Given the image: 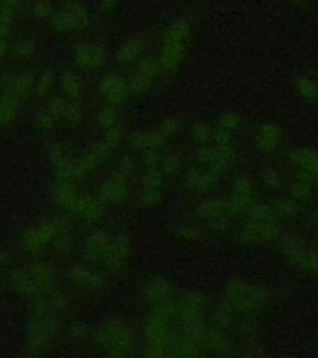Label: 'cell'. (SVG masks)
<instances>
[{
	"mask_svg": "<svg viewBox=\"0 0 318 358\" xmlns=\"http://www.w3.org/2000/svg\"><path fill=\"white\" fill-rule=\"evenodd\" d=\"M51 25L57 32H69L73 30V29H76L71 16L67 14V11L65 10V9L57 11V13L51 17Z\"/></svg>",
	"mask_w": 318,
	"mask_h": 358,
	"instance_id": "obj_6",
	"label": "cell"
},
{
	"mask_svg": "<svg viewBox=\"0 0 318 358\" xmlns=\"http://www.w3.org/2000/svg\"><path fill=\"white\" fill-rule=\"evenodd\" d=\"M0 2H2V4L5 5V7H10L14 9L20 4V0H0Z\"/></svg>",
	"mask_w": 318,
	"mask_h": 358,
	"instance_id": "obj_27",
	"label": "cell"
},
{
	"mask_svg": "<svg viewBox=\"0 0 318 358\" xmlns=\"http://www.w3.org/2000/svg\"><path fill=\"white\" fill-rule=\"evenodd\" d=\"M55 80V73L52 70H45L43 72V75L40 76L39 82H37V92L40 95H46L51 88L52 84H54Z\"/></svg>",
	"mask_w": 318,
	"mask_h": 358,
	"instance_id": "obj_13",
	"label": "cell"
},
{
	"mask_svg": "<svg viewBox=\"0 0 318 358\" xmlns=\"http://www.w3.org/2000/svg\"><path fill=\"white\" fill-rule=\"evenodd\" d=\"M63 86L65 92L67 93V96L72 97H78L80 93L82 92V85L80 82V80L77 76L75 75L73 72H65L63 75Z\"/></svg>",
	"mask_w": 318,
	"mask_h": 358,
	"instance_id": "obj_7",
	"label": "cell"
},
{
	"mask_svg": "<svg viewBox=\"0 0 318 358\" xmlns=\"http://www.w3.org/2000/svg\"><path fill=\"white\" fill-rule=\"evenodd\" d=\"M291 2H293V3H301L302 0H291Z\"/></svg>",
	"mask_w": 318,
	"mask_h": 358,
	"instance_id": "obj_28",
	"label": "cell"
},
{
	"mask_svg": "<svg viewBox=\"0 0 318 358\" xmlns=\"http://www.w3.org/2000/svg\"><path fill=\"white\" fill-rule=\"evenodd\" d=\"M91 46L87 44H77L75 47V63L81 69L90 67Z\"/></svg>",
	"mask_w": 318,
	"mask_h": 358,
	"instance_id": "obj_9",
	"label": "cell"
},
{
	"mask_svg": "<svg viewBox=\"0 0 318 358\" xmlns=\"http://www.w3.org/2000/svg\"><path fill=\"white\" fill-rule=\"evenodd\" d=\"M190 31V25L189 23L185 22V20H178L174 22L169 28L167 29L166 35V43H178L182 44V41L187 39L188 34Z\"/></svg>",
	"mask_w": 318,
	"mask_h": 358,
	"instance_id": "obj_5",
	"label": "cell"
},
{
	"mask_svg": "<svg viewBox=\"0 0 318 358\" xmlns=\"http://www.w3.org/2000/svg\"><path fill=\"white\" fill-rule=\"evenodd\" d=\"M31 11L32 15L37 17V19H48V17L51 16L54 7L49 0H37L32 5Z\"/></svg>",
	"mask_w": 318,
	"mask_h": 358,
	"instance_id": "obj_10",
	"label": "cell"
},
{
	"mask_svg": "<svg viewBox=\"0 0 318 358\" xmlns=\"http://www.w3.org/2000/svg\"><path fill=\"white\" fill-rule=\"evenodd\" d=\"M184 54V47L178 43H166L159 55V66L163 69L173 70L181 63Z\"/></svg>",
	"mask_w": 318,
	"mask_h": 358,
	"instance_id": "obj_2",
	"label": "cell"
},
{
	"mask_svg": "<svg viewBox=\"0 0 318 358\" xmlns=\"http://www.w3.org/2000/svg\"><path fill=\"white\" fill-rule=\"evenodd\" d=\"M11 51L16 59H30L36 52V45L28 40L19 41L11 47Z\"/></svg>",
	"mask_w": 318,
	"mask_h": 358,
	"instance_id": "obj_8",
	"label": "cell"
},
{
	"mask_svg": "<svg viewBox=\"0 0 318 358\" xmlns=\"http://www.w3.org/2000/svg\"><path fill=\"white\" fill-rule=\"evenodd\" d=\"M159 70V61L155 60L154 58H144L143 60H141L140 65H138V71H140L141 75L147 76V78H151V76L155 75Z\"/></svg>",
	"mask_w": 318,
	"mask_h": 358,
	"instance_id": "obj_11",
	"label": "cell"
},
{
	"mask_svg": "<svg viewBox=\"0 0 318 358\" xmlns=\"http://www.w3.org/2000/svg\"><path fill=\"white\" fill-rule=\"evenodd\" d=\"M120 0H100V8L102 11H110L117 5Z\"/></svg>",
	"mask_w": 318,
	"mask_h": 358,
	"instance_id": "obj_22",
	"label": "cell"
},
{
	"mask_svg": "<svg viewBox=\"0 0 318 358\" xmlns=\"http://www.w3.org/2000/svg\"><path fill=\"white\" fill-rule=\"evenodd\" d=\"M149 86V78H147V76L141 75V73H138L137 76H134L133 79L131 80V84H129V90L132 91V92H143V91L147 90V87Z\"/></svg>",
	"mask_w": 318,
	"mask_h": 358,
	"instance_id": "obj_14",
	"label": "cell"
},
{
	"mask_svg": "<svg viewBox=\"0 0 318 358\" xmlns=\"http://www.w3.org/2000/svg\"><path fill=\"white\" fill-rule=\"evenodd\" d=\"M15 19H16L15 9L10 7H5V5H3V7L0 8V23L7 24V25L11 26V24L15 22Z\"/></svg>",
	"mask_w": 318,
	"mask_h": 358,
	"instance_id": "obj_16",
	"label": "cell"
},
{
	"mask_svg": "<svg viewBox=\"0 0 318 358\" xmlns=\"http://www.w3.org/2000/svg\"><path fill=\"white\" fill-rule=\"evenodd\" d=\"M66 116L69 117L71 121H73V122H78V121H81V112H80L77 106H75V105L67 106Z\"/></svg>",
	"mask_w": 318,
	"mask_h": 358,
	"instance_id": "obj_20",
	"label": "cell"
},
{
	"mask_svg": "<svg viewBox=\"0 0 318 358\" xmlns=\"http://www.w3.org/2000/svg\"><path fill=\"white\" fill-rule=\"evenodd\" d=\"M178 126H179L178 120H175V118H170V120H167L166 122L163 123V131L173 132L175 131Z\"/></svg>",
	"mask_w": 318,
	"mask_h": 358,
	"instance_id": "obj_23",
	"label": "cell"
},
{
	"mask_svg": "<svg viewBox=\"0 0 318 358\" xmlns=\"http://www.w3.org/2000/svg\"><path fill=\"white\" fill-rule=\"evenodd\" d=\"M220 123H222L224 127H226V128H235L239 123V118L237 116H235V115H231V114L224 115L222 120H220Z\"/></svg>",
	"mask_w": 318,
	"mask_h": 358,
	"instance_id": "obj_19",
	"label": "cell"
},
{
	"mask_svg": "<svg viewBox=\"0 0 318 358\" xmlns=\"http://www.w3.org/2000/svg\"><path fill=\"white\" fill-rule=\"evenodd\" d=\"M11 26L0 23V40H5L10 35Z\"/></svg>",
	"mask_w": 318,
	"mask_h": 358,
	"instance_id": "obj_24",
	"label": "cell"
},
{
	"mask_svg": "<svg viewBox=\"0 0 318 358\" xmlns=\"http://www.w3.org/2000/svg\"><path fill=\"white\" fill-rule=\"evenodd\" d=\"M66 107L67 106L61 101V100L55 99L52 100L51 103H50V112L52 114V116L55 117H63L66 115Z\"/></svg>",
	"mask_w": 318,
	"mask_h": 358,
	"instance_id": "obj_17",
	"label": "cell"
},
{
	"mask_svg": "<svg viewBox=\"0 0 318 358\" xmlns=\"http://www.w3.org/2000/svg\"><path fill=\"white\" fill-rule=\"evenodd\" d=\"M106 59L105 47L100 44L96 45H91V56H90V67L88 69H97V67L102 66Z\"/></svg>",
	"mask_w": 318,
	"mask_h": 358,
	"instance_id": "obj_12",
	"label": "cell"
},
{
	"mask_svg": "<svg viewBox=\"0 0 318 358\" xmlns=\"http://www.w3.org/2000/svg\"><path fill=\"white\" fill-rule=\"evenodd\" d=\"M100 90L111 103H118L126 92L125 81L116 73H106L100 84Z\"/></svg>",
	"mask_w": 318,
	"mask_h": 358,
	"instance_id": "obj_1",
	"label": "cell"
},
{
	"mask_svg": "<svg viewBox=\"0 0 318 358\" xmlns=\"http://www.w3.org/2000/svg\"><path fill=\"white\" fill-rule=\"evenodd\" d=\"M64 9L71 16L76 29L85 28L90 23V14H88L86 7L81 3H67Z\"/></svg>",
	"mask_w": 318,
	"mask_h": 358,
	"instance_id": "obj_4",
	"label": "cell"
},
{
	"mask_svg": "<svg viewBox=\"0 0 318 358\" xmlns=\"http://www.w3.org/2000/svg\"><path fill=\"white\" fill-rule=\"evenodd\" d=\"M297 86H299V90L301 91V92L305 95V96H307V97L316 96L317 87H316V85H314L313 82L311 81V80H308L306 78L299 79V81H297Z\"/></svg>",
	"mask_w": 318,
	"mask_h": 358,
	"instance_id": "obj_15",
	"label": "cell"
},
{
	"mask_svg": "<svg viewBox=\"0 0 318 358\" xmlns=\"http://www.w3.org/2000/svg\"><path fill=\"white\" fill-rule=\"evenodd\" d=\"M144 43L141 39H129L117 50V59L122 64H131L144 50Z\"/></svg>",
	"mask_w": 318,
	"mask_h": 358,
	"instance_id": "obj_3",
	"label": "cell"
},
{
	"mask_svg": "<svg viewBox=\"0 0 318 358\" xmlns=\"http://www.w3.org/2000/svg\"><path fill=\"white\" fill-rule=\"evenodd\" d=\"M114 121V112L112 108H104L98 115V122L102 127H110Z\"/></svg>",
	"mask_w": 318,
	"mask_h": 358,
	"instance_id": "obj_18",
	"label": "cell"
},
{
	"mask_svg": "<svg viewBox=\"0 0 318 358\" xmlns=\"http://www.w3.org/2000/svg\"><path fill=\"white\" fill-rule=\"evenodd\" d=\"M52 118L49 114H41L39 116V125L41 127H50L51 126Z\"/></svg>",
	"mask_w": 318,
	"mask_h": 358,
	"instance_id": "obj_25",
	"label": "cell"
},
{
	"mask_svg": "<svg viewBox=\"0 0 318 358\" xmlns=\"http://www.w3.org/2000/svg\"><path fill=\"white\" fill-rule=\"evenodd\" d=\"M194 133H195L196 137L199 138V140H207L209 133V127L207 125H204V123H198L195 127H194Z\"/></svg>",
	"mask_w": 318,
	"mask_h": 358,
	"instance_id": "obj_21",
	"label": "cell"
},
{
	"mask_svg": "<svg viewBox=\"0 0 318 358\" xmlns=\"http://www.w3.org/2000/svg\"><path fill=\"white\" fill-rule=\"evenodd\" d=\"M8 51H9L8 44L5 43V40H0V61H2L3 59L8 55Z\"/></svg>",
	"mask_w": 318,
	"mask_h": 358,
	"instance_id": "obj_26",
	"label": "cell"
}]
</instances>
